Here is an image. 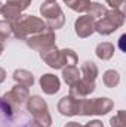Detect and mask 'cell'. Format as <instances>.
<instances>
[{
	"label": "cell",
	"mask_w": 126,
	"mask_h": 127,
	"mask_svg": "<svg viewBox=\"0 0 126 127\" xmlns=\"http://www.w3.org/2000/svg\"><path fill=\"white\" fill-rule=\"evenodd\" d=\"M40 58L54 69H63L65 66L77 64V55L73 49L60 50L57 47V44L51 46L45 50H40Z\"/></svg>",
	"instance_id": "cell-1"
},
{
	"label": "cell",
	"mask_w": 126,
	"mask_h": 127,
	"mask_svg": "<svg viewBox=\"0 0 126 127\" xmlns=\"http://www.w3.org/2000/svg\"><path fill=\"white\" fill-rule=\"evenodd\" d=\"M46 28H48L46 22L37 16H33V15H21V18L18 21L12 22L13 35L16 38H21V40H25L30 35L45 31Z\"/></svg>",
	"instance_id": "cell-2"
},
{
	"label": "cell",
	"mask_w": 126,
	"mask_h": 127,
	"mask_svg": "<svg viewBox=\"0 0 126 127\" xmlns=\"http://www.w3.org/2000/svg\"><path fill=\"white\" fill-rule=\"evenodd\" d=\"M125 24V13L119 9H110L95 22V31L101 35H110Z\"/></svg>",
	"instance_id": "cell-3"
},
{
	"label": "cell",
	"mask_w": 126,
	"mask_h": 127,
	"mask_svg": "<svg viewBox=\"0 0 126 127\" xmlns=\"http://www.w3.org/2000/svg\"><path fill=\"white\" fill-rule=\"evenodd\" d=\"M114 103L108 97L79 99V115H104L113 109Z\"/></svg>",
	"instance_id": "cell-4"
},
{
	"label": "cell",
	"mask_w": 126,
	"mask_h": 127,
	"mask_svg": "<svg viewBox=\"0 0 126 127\" xmlns=\"http://www.w3.org/2000/svg\"><path fill=\"white\" fill-rule=\"evenodd\" d=\"M27 109L33 115L34 121H37L42 127H49L52 124V117L49 114L48 105L40 96L37 95L28 96V99H27Z\"/></svg>",
	"instance_id": "cell-5"
},
{
	"label": "cell",
	"mask_w": 126,
	"mask_h": 127,
	"mask_svg": "<svg viewBox=\"0 0 126 127\" xmlns=\"http://www.w3.org/2000/svg\"><path fill=\"white\" fill-rule=\"evenodd\" d=\"M40 13L45 18L46 27H49V30L63 28V25L65 24L64 12L61 10L60 4H57V1H45L40 6Z\"/></svg>",
	"instance_id": "cell-6"
},
{
	"label": "cell",
	"mask_w": 126,
	"mask_h": 127,
	"mask_svg": "<svg viewBox=\"0 0 126 127\" xmlns=\"http://www.w3.org/2000/svg\"><path fill=\"white\" fill-rule=\"evenodd\" d=\"M55 32L52 30H45V31L39 32V34H34V35H30L25 38L27 41V46L31 47L34 50H45L51 46H55Z\"/></svg>",
	"instance_id": "cell-7"
},
{
	"label": "cell",
	"mask_w": 126,
	"mask_h": 127,
	"mask_svg": "<svg viewBox=\"0 0 126 127\" xmlns=\"http://www.w3.org/2000/svg\"><path fill=\"white\" fill-rule=\"evenodd\" d=\"M30 96V92H28V87L25 86H21V84H16L12 87V90L6 92L3 95V100L12 108L15 109L16 106H21Z\"/></svg>",
	"instance_id": "cell-8"
},
{
	"label": "cell",
	"mask_w": 126,
	"mask_h": 127,
	"mask_svg": "<svg viewBox=\"0 0 126 127\" xmlns=\"http://www.w3.org/2000/svg\"><path fill=\"white\" fill-rule=\"evenodd\" d=\"M95 22H96V19L89 15L79 16L74 22V31L80 38H86L95 32Z\"/></svg>",
	"instance_id": "cell-9"
},
{
	"label": "cell",
	"mask_w": 126,
	"mask_h": 127,
	"mask_svg": "<svg viewBox=\"0 0 126 127\" xmlns=\"http://www.w3.org/2000/svg\"><path fill=\"white\" fill-rule=\"evenodd\" d=\"M58 111L60 114L67 115V117H73V115H79V97H73V96H64L58 102Z\"/></svg>",
	"instance_id": "cell-10"
},
{
	"label": "cell",
	"mask_w": 126,
	"mask_h": 127,
	"mask_svg": "<svg viewBox=\"0 0 126 127\" xmlns=\"http://www.w3.org/2000/svg\"><path fill=\"white\" fill-rule=\"evenodd\" d=\"M95 90V81H88L80 78L77 83H74L73 86H70V96L73 97H86L88 95H91Z\"/></svg>",
	"instance_id": "cell-11"
},
{
	"label": "cell",
	"mask_w": 126,
	"mask_h": 127,
	"mask_svg": "<svg viewBox=\"0 0 126 127\" xmlns=\"http://www.w3.org/2000/svg\"><path fill=\"white\" fill-rule=\"evenodd\" d=\"M39 83H40V89L46 95H55V93H58V90L61 87L60 78L54 74H43L40 77Z\"/></svg>",
	"instance_id": "cell-12"
},
{
	"label": "cell",
	"mask_w": 126,
	"mask_h": 127,
	"mask_svg": "<svg viewBox=\"0 0 126 127\" xmlns=\"http://www.w3.org/2000/svg\"><path fill=\"white\" fill-rule=\"evenodd\" d=\"M95 55H96L99 59H102V61L111 59L113 55H114V44H111V43H108V41L99 43V44L96 46V49H95Z\"/></svg>",
	"instance_id": "cell-13"
},
{
	"label": "cell",
	"mask_w": 126,
	"mask_h": 127,
	"mask_svg": "<svg viewBox=\"0 0 126 127\" xmlns=\"http://www.w3.org/2000/svg\"><path fill=\"white\" fill-rule=\"evenodd\" d=\"M13 80L16 81V84L25 86V87H31L34 84V77H33L31 72L27 71V69H15Z\"/></svg>",
	"instance_id": "cell-14"
},
{
	"label": "cell",
	"mask_w": 126,
	"mask_h": 127,
	"mask_svg": "<svg viewBox=\"0 0 126 127\" xmlns=\"http://www.w3.org/2000/svg\"><path fill=\"white\" fill-rule=\"evenodd\" d=\"M3 18H4V21H9L10 24L12 22H15V21H18L19 18H21V15H22V12L16 7V6H13V4H3V7H1V13H0Z\"/></svg>",
	"instance_id": "cell-15"
},
{
	"label": "cell",
	"mask_w": 126,
	"mask_h": 127,
	"mask_svg": "<svg viewBox=\"0 0 126 127\" xmlns=\"http://www.w3.org/2000/svg\"><path fill=\"white\" fill-rule=\"evenodd\" d=\"M98 77V66L92 61H86L82 65L80 69V78L88 80V81H95V78Z\"/></svg>",
	"instance_id": "cell-16"
},
{
	"label": "cell",
	"mask_w": 126,
	"mask_h": 127,
	"mask_svg": "<svg viewBox=\"0 0 126 127\" xmlns=\"http://www.w3.org/2000/svg\"><path fill=\"white\" fill-rule=\"evenodd\" d=\"M63 78L64 81L70 86H73L74 83H77L80 80V71L76 65H70V66H65L63 68Z\"/></svg>",
	"instance_id": "cell-17"
},
{
	"label": "cell",
	"mask_w": 126,
	"mask_h": 127,
	"mask_svg": "<svg viewBox=\"0 0 126 127\" xmlns=\"http://www.w3.org/2000/svg\"><path fill=\"white\" fill-rule=\"evenodd\" d=\"M102 83H104V86L108 87V89L116 87V86L120 83V75H119V72H117L116 69H107V71L104 72V75H102Z\"/></svg>",
	"instance_id": "cell-18"
},
{
	"label": "cell",
	"mask_w": 126,
	"mask_h": 127,
	"mask_svg": "<svg viewBox=\"0 0 126 127\" xmlns=\"http://www.w3.org/2000/svg\"><path fill=\"white\" fill-rule=\"evenodd\" d=\"M105 12H107V7L104 6V4H101V3H98V1H91V4H89V9H88V15L89 16H92L95 19H99V18H102L104 15H105Z\"/></svg>",
	"instance_id": "cell-19"
},
{
	"label": "cell",
	"mask_w": 126,
	"mask_h": 127,
	"mask_svg": "<svg viewBox=\"0 0 126 127\" xmlns=\"http://www.w3.org/2000/svg\"><path fill=\"white\" fill-rule=\"evenodd\" d=\"M89 4H91V0H74V1H71V3L68 4V7L73 9L74 12L85 13V12H88Z\"/></svg>",
	"instance_id": "cell-20"
},
{
	"label": "cell",
	"mask_w": 126,
	"mask_h": 127,
	"mask_svg": "<svg viewBox=\"0 0 126 127\" xmlns=\"http://www.w3.org/2000/svg\"><path fill=\"white\" fill-rule=\"evenodd\" d=\"M10 34H12V24L9 21H4V19L0 21V43L7 40Z\"/></svg>",
	"instance_id": "cell-21"
},
{
	"label": "cell",
	"mask_w": 126,
	"mask_h": 127,
	"mask_svg": "<svg viewBox=\"0 0 126 127\" xmlns=\"http://www.w3.org/2000/svg\"><path fill=\"white\" fill-rule=\"evenodd\" d=\"M110 124H111V127H126L125 111H123V109H120V111L117 112V115L111 117V120H110Z\"/></svg>",
	"instance_id": "cell-22"
},
{
	"label": "cell",
	"mask_w": 126,
	"mask_h": 127,
	"mask_svg": "<svg viewBox=\"0 0 126 127\" xmlns=\"http://www.w3.org/2000/svg\"><path fill=\"white\" fill-rule=\"evenodd\" d=\"M6 3H7V4L16 6V7L22 12V10H25V9L31 4V0H6Z\"/></svg>",
	"instance_id": "cell-23"
},
{
	"label": "cell",
	"mask_w": 126,
	"mask_h": 127,
	"mask_svg": "<svg viewBox=\"0 0 126 127\" xmlns=\"http://www.w3.org/2000/svg\"><path fill=\"white\" fill-rule=\"evenodd\" d=\"M110 6H111V9H119L122 4H123V1L125 0H105Z\"/></svg>",
	"instance_id": "cell-24"
},
{
	"label": "cell",
	"mask_w": 126,
	"mask_h": 127,
	"mask_svg": "<svg viewBox=\"0 0 126 127\" xmlns=\"http://www.w3.org/2000/svg\"><path fill=\"white\" fill-rule=\"evenodd\" d=\"M80 127H104V124H102V121H99V120H92L91 123H88V124H85V126H80Z\"/></svg>",
	"instance_id": "cell-25"
},
{
	"label": "cell",
	"mask_w": 126,
	"mask_h": 127,
	"mask_svg": "<svg viewBox=\"0 0 126 127\" xmlns=\"http://www.w3.org/2000/svg\"><path fill=\"white\" fill-rule=\"evenodd\" d=\"M4 80H6V71L0 66V83H3Z\"/></svg>",
	"instance_id": "cell-26"
},
{
	"label": "cell",
	"mask_w": 126,
	"mask_h": 127,
	"mask_svg": "<svg viewBox=\"0 0 126 127\" xmlns=\"http://www.w3.org/2000/svg\"><path fill=\"white\" fill-rule=\"evenodd\" d=\"M64 127H80V124L76 123V121H70V123H67Z\"/></svg>",
	"instance_id": "cell-27"
},
{
	"label": "cell",
	"mask_w": 126,
	"mask_h": 127,
	"mask_svg": "<svg viewBox=\"0 0 126 127\" xmlns=\"http://www.w3.org/2000/svg\"><path fill=\"white\" fill-rule=\"evenodd\" d=\"M24 127H42V126H40V124H39L37 121H34V120H33L31 123H28L27 126H24Z\"/></svg>",
	"instance_id": "cell-28"
},
{
	"label": "cell",
	"mask_w": 126,
	"mask_h": 127,
	"mask_svg": "<svg viewBox=\"0 0 126 127\" xmlns=\"http://www.w3.org/2000/svg\"><path fill=\"white\" fill-rule=\"evenodd\" d=\"M125 38H126L125 34H123V35H122V37L119 38V40H120V49H122V50H125V46H123V41H125Z\"/></svg>",
	"instance_id": "cell-29"
},
{
	"label": "cell",
	"mask_w": 126,
	"mask_h": 127,
	"mask_svg": "<svg viewBox=\"0 0 126 127\" xmlns=\"http://www.w3.org/2000/svg\"><path fill=\"white\" fill-rule=\"evenodd\" d=\"M64 3H65V4H67V6H68V4H70V3H71V1H74V0H63Z\"/></svg>",
	"instance_id": "cell-30"
},
{
	"label": "cell",
	"mask_w": 126,
	"mask_h": 127,
	"mask_svg": "<svg viewBox=\"0 0 126 127\" xmlns=\"http://www.w3.org/2000/svg\"><path fill=\"white\" fill-rule=\"evenodd\" d=\"M1 52H3V43H0V55H1Z\"/></svg>",
	"instance_id": "cell-31"
},
{
	"label": "cell",
	"mask_w": 126,
	"mask_h": 127,
	"mask_svg": "<svg viewBox=\"0 0 126 127\" xmlns=\"http://www.w3.org/2000/svg\"><path fill=\"white\" fill-rule=\"evenodd\" d=\"M1 7H3V4H1V3H0V13H1Z\"/></svg>",
	"instance_id": "cell-32"
},
{
	"label": "cell",
	"mask_w": 126,
	"mask_h": 127,
	"mask_svg": "<svg viewBox=\"0 0 126 127\" xmlns=\"http://www.w3.org/2000/svg\"><path fill=\"white\" fill-rule=\"evenodd\" d=\"M45 1H57V0H45Z\"/></svg>",
	"instance_id": "cell-33"
}]
</instances>
